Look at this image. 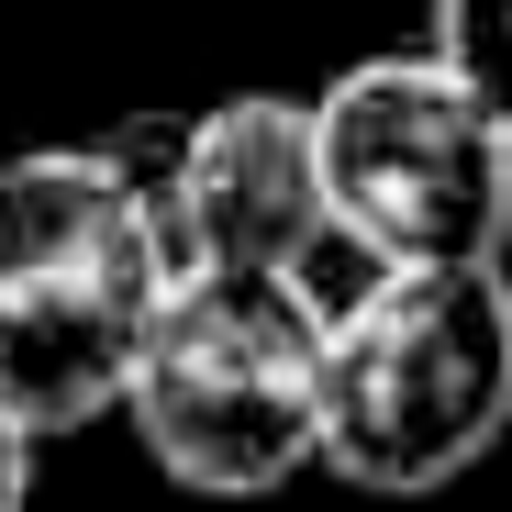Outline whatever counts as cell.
Instances as JSON below:
<instances>
[{
	"instance_id": "6da1fadb",
	"label": "cell",
	"mask_w": 512,
	"mask_h": 512,
	"mask_svg": "<svg viewBox=\"0 0 512 512\" xmlns=\"http://www.w3.org/2000/svg\"><path fill=\"white\" fill-rule=\"evenodd\" d=\"M190 268L167 167L123 145H23L0 156V401L34 435L112 423L134 346Z\"/></svg>"
},
{
	"instance_id": "7a4b0ae2",
	"label": "cell",
	"mask_w": 512,
	"mask_h": 512,
	"mask_svg": "<svg viewBox=\"0 0 512 512\" xmlns=\"http://www.w3.org/2000/svg\"><path fill=\"white\" fill-rule=\"evenodd\" d=\"M512 435V268H379L323 323V468L379 501L457 490Z\"/></svg>"
},
{
	"instance_id": "3957f363",
	"label": "cell",
	"mask_w": 512,
	"mask_h": 512,
	"mask_svg": "<svg viewBox=\"0 0 512 512\" xmlns=\"http://www.w3.org/2000/svg\"><path fill=\"white\" fill-rule=\"evenodd\" d=\"M123 423L201 501H268L301 468H323V312L268 268H190L167 279Z\"/></svg>"
},
{
	"instance_id": "277c9868",
	"label": "cell",
	"mask_w": 512,
	"mask_h": 512,
	"mask_svg": "<svg viewBox=\"0 0 512 512\" xmlns=\"http://www.w3.org/2000/svg\"><path fill=\"white\" fill-rule=\"evenodd\" d=\"M323 190L390 268H501L512 256V123L435 45H379L312 90Z\"/></svg>"
},
{
	"instance_id": "5b68a950",
	"label": "cell",
	"mask_w": 512,
	"mask_h": 512,
	"mask_svg": "<svg viewBox=\"0 0 512 512\" xmlns=\"http://www.w3.org/2000/svg\"><path fill=\"white\" fill-rule=\"evenodd\" d=\"M167 212H179V245L201 268H268L323 323L390 268V256H368L334 223L312 101H279V90H234V101L179 123V145H167Z\"/></svg>"
},
{
	"instance_id": "8992f818",
	"label": "cell",
	"mask_w": 512,
	"mask_h": 512,
	"mask_svg": "<svg viewBox=\"0 0 512 512\" xmlns=\"http://www.w3.org/2000/svg\"><path fill=\"white\" fill-rule=\"evenodd\" d=\"M423 45L512 123V0H423Z\"/></svg>"
},
{
	"instance_id": "52a82bcc",
	"label": "cell",
	"mask_w": 512,
	"mask_h": 512,
	"mask_svg": "<svg viewBox=\"0 0 512 512\" xmlns=\"http://www.w3.org/2000/svg\"><path fill=\"white\" fill-rule=\"evenodd\" d=\"M34 446H45V435L0 401V512H34Z\"/></svg>"
}]
</instances>
